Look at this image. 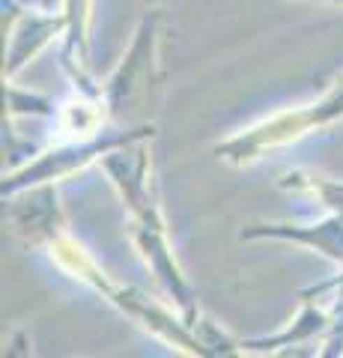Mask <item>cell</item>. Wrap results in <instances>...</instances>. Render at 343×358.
<instances>
[]
</instances>
